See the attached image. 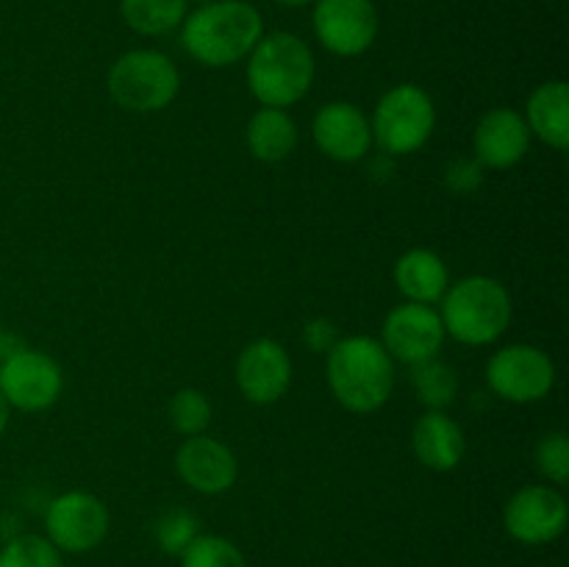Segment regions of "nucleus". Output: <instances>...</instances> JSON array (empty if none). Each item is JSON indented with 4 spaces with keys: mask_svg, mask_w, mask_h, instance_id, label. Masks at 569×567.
<instances>
[{
    "mask_svg": "<svg viewBox=\"0 0 569 567\" xmlns=\"http://www.w3.org/2000/svg\"><path fill=\"white\" fill-rule=\"evenodd\" d=\"M181 48L192 61L226 70L250 56L264 37V17L248 0H211L198 6L181 22Z\"/></svg>",
    "mask_w": 569,
    "mask_h": 567,
    "instance_id": "f257e3e1",
    "label": "nucleus"
},
{
    "mask_svg": "<svg viewBox=\"0 0 569 567\" xmlns=\"http://www.w3.org/2000/svg\"><path fill=\"white\" fill-rule=\"evenodd\" d=\"M326 378L339 406L353 415H372L395 389V361L372 337H345L326 354Z\"/></svg>",
    "mask_w": 569,
    "mask_h": 567,
    "instance_id": "f03ea898",
    "label": "nucleus"
},
{
    "mask_svg": "<svg viewBox=\"0 0 569 567\" xmlns=\"http://www.w3.org/2000/svg\"><path fill=\"white\" fill-rule=\"evenodd\" d=\"M244 61V81L259 106L289 109L300 103L315 83V53L292 31L264 33Z\"/></svg>",
    "mask_w": 569,
    "mask_h": 567,
    "instance_id": "7ed1b4c3",
    "label": "nucleus"
},
{
    "mask_svg": "<svg viewBox=\"0 0 569 567\" xmlns=\"http://www.w3.org/2000/svg\"><path fill=\"white\" fill-rule=\"evenodd\" d=\"M437 311L450 339L470 348H483L509 331L515 300L498 278L467 276L450 281Z\"/></svg>",
    "mask_w": 569,
    "mask_h": 567,
    "instance_id": "20e7f679",
    "label": "nucleus"
},
{
    "mask_svg": "<svg viewBox=\"0 0 569 567\" xmlns=\"http://www.w3.org/2000/svg\"><path fill=\"white\" fill-rule=\"evenodd\" d=\"M181 92V72L167 53L153 48L128 50L111 64L109 94L133 115L164 111Z\"/></svg>",
    "mask_w": 569,
    "mask_h": 567,
    "instance_id": "39448f33",
    "label": "nucleus"
},
{
    "mask_svg": "<svg viewBox=\"0 0 569 567\" xmlns=\"http://www.w3.org/2000/svg\"><path fill=\"white\" fill-rule=\"evenodd\" d=\"M370 128L372 145L389 159L417 153L437 131V106L417 83H398L378 98Z\"/></svg>",
    "mask_w": 569,
    "mask_h": 567,
    "instance_id": "423d86ee",
    "label": "nucleus"
},
{
    "mask_svg": "<svg viewBox=\"0 0 569 567\" xmlns=\"http://www.w3.org/2000/svg\"><path fill=\"white\" fill-rule=\"evenodd\" d=\"M556 381H559L556 361L537 345H503L487 361V387L506 404H539L553 392Z\"/></svg>",
    "mask_w": 569,
    "mask_h": 567,
    "instance_id": "0eeeda50",
    "label": "nucleus"
},
{
    "mask_svg": "<svg viewBox=\"0 0 569 567\" xmlns=\"http://www.w3.org/2000/svg\"><path fill=\"white\" fill-rule=\"evenodd\" d=\"M64 372L59 361L37 348H9L0 361V392L17 411H44L61 398Z\"/></svg>",
    "mask_w": 569,
    "mask_h": 567,
    "instance_id": "6e6552de",
    "label": "nucleus"
},
{
    "mask_svg": "<svg viewBox=\"0 0 569 567\" xmlns=\"http://www.w3.org/2000/svg\"><path fill=\"white\" fill-rule=\"evenodd\" d=\"M111 526L109 506L92 493L70 489L48 504L44 511V537L61 554H89L106 539Z\"/></svg>",
    "mask_w": 569,
    "mask_h": 567,
    "instance_id": "1a4fd4ad",
    "label": "nucleus"
},
{
    "mask_svg": "<svg viewBox=\"0 0 569 567\" xmlns=\"http://www.w3.org/2000/svg\"><path fill=\"white\" fill-rule=\"evenodd\" d=\"M378 9L372 0H315L311 28L328 53L356 59L378 39Z\"/></svg>",
    "mask_w": 569,
    "mask_h": 567,
    "instance_id": "9d476101",
    "label": "nucleus"
},
{
    "mask_svg": "<svg viewBox=\"0 0 569 567\" xmlns=\"http://www.w3.org/2000/svg\"><path fill=\"white\" fill-rule=\"evenodd\" d=\"M567 500L553 484H526L503 506V526L522 545H548L567 528Z\"/></svg>",
    "mask_w": 569,
    "mask_h": 567,
    "instance_id": "9b49d317",
    "label": "nucleus"
},
{
    "mask_svg": "<svg viewBox=\"0 0 569 567\" xmlns=\"http://www.w3.org/2000/svg\"><path fill=\"white\" fill-rule=\"evenodd\" d=\"M445 339H448V334H445L437 306L403 300L383 317L378 342L392 356V361H403V365L411 367L417 361L439 356Z\"/></svg>",
    "mask_w": 569,
    "mask_h": 567,
    "instance_id": "f8f14e48",
    "label": "nucleus"
},
{
    "mask_svg": "<svg viewBox=\"0 0 569 567\" xmlns=\"http://www.w3.org/2000/svg\"><path fill=\"white\" fill-rule=\"evenodd\" d=\"M233 378L250 404H278L292 387V356L276 339L259 337L239 350Z\"/></svg>",
    "mask_w": 569,
    "mask_h": 567,
    "instance_id": "ddd939ff",
    "label": "nucleus"
},
{
    "mask_svg": "<svg viewBox=\"0 0 569 567\" xmlns=\"http://www.w3.org/2000/svg\"><path fill=\"white\" fill-rule=\"evenodd\" d=\"M311 139L322 156L339 165L365 161L372 150L370 117L350 100H331L317 109L311 120Z\"/></svg>",
    "mask_w": 569,
    "mask_h": 567,
    "instance_id": "4468645a",
    "label": "nucleus"
},
{
    "mask_svg": "<svg viewBox=\"0 0 569 567\" xmlns=\"http://www.w3.org/2000/svg\"><path fill=\"white\" fill-rule=\"evenodd\" d=\"M531 131L522 111L511 106H495L481 115L472 131V156L483 170H511L531 150Z\"/></svg>",
    "mask_w": 569,
    "mask_h": 567,
    "instance_id": "2eb2a0df",
    "label": "nucleus"
},
{
    "mask_svg": "<svg viewBox=\"0 0 569 567\" xmlns=\"http://www.w3.org/2000/svg\"><path fill=\"white\" fill-rule=\"evenodd\" d=\"M176 472L189 489L200 495H222L237 484V454L222 439L198 434L187 437L176 454Z\"/></svg>",
    "mask_w": 569,
    "mask_h": 567,
    "instance_id": "dca6fc26",
    "label": "nucleus"
},
{
    "mask_svg": "<svg viewBox=\"0 0 569 567\" xmlns=\"http://www.w3.org/2000/svg\"><path fill=\"white\" fill-rule=\"evenodd\" d=\"M411 450L428 470L450 472L461 465L467 450L465 428L448 411L428 409L411 428Z\"/></svg>",
    "mask_w": 569,
    "mask_h": 567,
    "instance_id": "f3484780",
    "label": "nucleus"
},
{
    "mask_svg": "<svg viewBox=\"0 0 569 567\" xmlns=\"http://www.w3.org/2000/svg\"><path fill=\"white\" fill-rule=\"evenodd\" d=\"M395 284L398 292L411 304L437 306L450 287V270L437 250L411 248L395 261Z\"/></svg>",
    "mask_w": 569,
    "mask_h": 567,
    "instance_id": "a211bd4d",
    "label": "nucleus"
},
{
    "mask_svg": "<svg viewBox=\"0 0 569 567\" xmlns=\"http://www.w3.org/2000/svg\"><path fill=\"white\" fill-rule=\"evenodd\" d=\"M526 122L531 137L553 150L569 148V89L565 81H545L526 103Z\"/></svg>",
    "mask_w": 569,
    "mask_h": 567,
    "instance_id": "6ab92c4d",
    "label": "nucleus"
},
{
    "mask_svg": "<svg viewBox=\"0 0 569 567\" xmlns=\"http://www.w3.org/2000/svg\"><path fill=\"white\" fill-rule=\"evenodd\" d=\"M244 142H248V150L253 159L264 161V165H276V161L289 159L295 153V148H298V122H295V117L287 109L261 106L248 120Z\"/></svg>",
    "mask_w": 569,
    "mask_h": 567,
    "instance_id": "aec40b11",
    "label": "nucleus"
},
{
    "mask_svg": "<svg viewBox=\"0 0 569 567\" xmlns=\"http://www.w3.org/2000/svg\"><path fill=\"white\" fill-rule=\"evenodd\" d=\"M126 26L139 37H167L189 14V0H120Z\"/></svg>",
    "mask_w": 569,
    "mask_h": 567,
    "instance_id": "412c9836",
    "label": "nucleus"
},
{
    "mask_svg": "<svg viewBox=\"0 0 569 567\" xmlns=\"http://www.w3.org/2000/svg\"><path fill=\"white\" fill-rule=\"evenodd\" d=\"M411 387L426 409L448 411V406H453L459 395V372L453 365L433 356V359L411 365Z\"/></svg>",
    "mask_w": 569,
    "mask_h": 567,
    "instance_id": "4be33fe9",
    "label": "nucleus"
},
{
    "mask_svg": "<svg viewBox=\"0 0 569 567\" xmlns=\"http://www.w3.org/2000/svg\"><path fill=\"white\" fill-rule=\"evenodd\" d=\"M211 400L206 398V392L194 387L178 389L170 398V406H167V417H170V426L176 428L181 437H198V434H206V428L211 426Z\"/></svg>",
    "mask_w": 569,
    "mask_h": 567,
    "instance_id": "5701e85b",
    "label": "nucleus"
},
{
    "mask_svg": "<svg viewBox=\"0 0 569 567\" xmlns=\"http://www.w3.org/2000/svg\"><path fill=\"white\" fill-rule=\"evenodd\" d=\"M0 567H64V559L48 537L20 534L0 548Z\"/></svg>",
    "mask_w": 569,
    "mask_h": 567,
    "instance_id": "b1692460",
    "label": "nucleus"
},
{
    "mask_svg": "<svg viewBox=\"0 0 569 567\" xmlns=\"http://www.w3.org/2000/svg\"><path fill=\"white\" fill-rule=\"evenodd\" d=\"M181 567H248V561L231 539L198 534L181 554Z\"/></svg>",
    "mask_w": 569,
    "mask_h": 567,
    "instance_id": "393cba45",
    "label": "nucleus"
},
{
    "mask_svg": "<svg viewBox=\"0 0 569 567\" xmlns=\"http://www.w3.org/2000/svg\"><path fill=\"white\" fill-rule=\"evenodd\" d=\"M200 534V520L189 509H170L156 520V545L167 556H181L194 537Z\"/></svg>",
    "mask_w": 569,
    "mask_h": 567,
    "instance_id": "a878e982",
    "label": "nucleus"
},
{
    "mask_svg": "<svg viewBox=\"0 0 569 567\" xmlns=\"http://www.w3.org/2000/svg\"><path fill=\"white\" fill-rule=\"evenodd\" d=\"M533 461H537L539 476L553 487L569 481V437L565 431H550L539 437L533 448Z\"/></svg>",
    "mask_w": 569,
    "mask_h": 567,
    "instance_id": "bb28decb",
    "label": "nucleus"
},
{
    "mask_svg": "<svg viewBox=\"0 0 569 567\" xmlns=\"http://www.w3.org/2000/svg\"><path fill=\"white\" fill-rule=\"evenodd\" d=\"M483 172L487 170H483L476 156H459V159H450L445 165L442 181L450 192L467 198V195H472L483 183Z\"/></svg>",
    "mask_w": 569,
    "mask_h": 567,
    "instance_id": "cd10ccee",
    "label": "nucleus"
},
{
    "mask_svg": "<svg viewBox=\"0 0 569 567\" xmlns=\"http://www.w3.org/2000/svg\"><path fill=\"white\" fill-rule=\"evenodd\" d=\"M339 331L328 317H311L303 326V345L317 356H326L339 342Z\"/></svg>",
    "mask_w": 569,
    "mask_h": 567,
    "instance_id": "c85d7f7f",
    "label": "nucleus"
},
{
    "mask_svg": "<svg viewBox=\"0 0 569 567\" xmlns=\"http://www.w3.org/2000/svg\"><path fill=\"white\" fill-rule=\"evenodd\" d=\"M9 420H11V406L9 400L3 398V392H0V437H3L6 428H9Z\"/></svg>",
    "mask_w": 569,
    "mask_h": 567,
    "instance_id": "c756f323",
    "label": "nucleus"
},
{
    "mask_svg": "<svg viewBox=\"0 0 569 567\" xmlns=\"http://www.w3.org/2000/svg\"><path fill=\"white\" fill-rule=\"evenodd\" d=\"M272 3L287 6V9H300V6H309V3H315V0H272Z\"/></svg>",
    "mask_w": 569,
    "mask_h": 567,
    "instance_id": "7c9ffc66",
    "label": "nucleus"
},
{
    "mask_svg": "<svg viewBox=\"0 0 569 567\" xmlns=\"http://www.w3.org/2000/svg\"><path fill=\"white\" fill-rule=\"evenodd\" d=\"M6 350H9V337H6V331H3V328H0V361H3Z\"/></svg>",
    "mask_w": 569,
    "mask_h": 567,
    "instance_id": "2f4dec72",
    "label": "nucleus"
},
{
    "mask_svg": "<svg viewBox=\"0 0 569 567\" xmlns=\"http://www.w3.org/2000/svg\"><path fill=\"white\" fill-rule=\"evenodd\" d=\"M189 3H198V6H203V3H211V0H189Z\"/></svg>",
    "mask_w": 569,
    "mask_h": 567,
    "instance_id": "473e14b6",
    "label": "nucleus"
}]
</instances>
